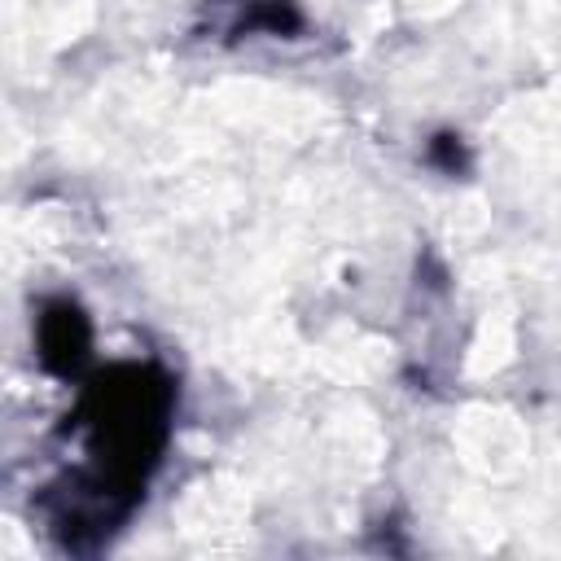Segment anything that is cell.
Returning <instances> with one entry per match:
<instances>
[{"mask_svg":"<svg viewBox=\"0 0 561 561\" xmlns=\"http://www.w3.org/2000/svg\"><path fill=\"white\" fill-rule=\"evenodd\" d=\"M92 333L75 302H48L39 316V359L53 373H75L88 359Z\"/></svg>","mask_w":561,"mask_h":561,"instance_id":"1","label":"cell"}]
</instances>
